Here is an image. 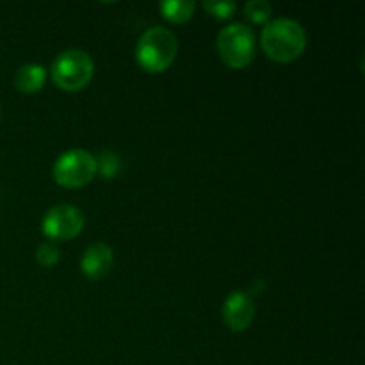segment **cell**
<instances>
[{"label":"cell","mask_w":365,"mask_h":365,"mask_svg":"<svg viewBox=\"0 0 365 365\" xmlns=\"http://www.w3.org/2000/svg\"><path fill=\"white\" fill-rule=\"evenodd\" d=\"M260 45L274 63H292L307 48L305 29L291 18H277L262 29Z\"/></svg>","instance_id":"6da1fadb"},{"label":"cell","mask_w":365,"mask_h":365,"mask_svg":"<svg viewBox=\"0 0 365 365\" xmlns=\"http://www.w3.org/2000/svg\"><path fill=\"white\" fill-rule=\"evenodd\" d=\"M178 53V39L164 27L145 31L135 46V61L148 73H163L173 64Z\"/></svg>","instance_id":"7a4b0ae2"},{"label":"cell","mask_w":365,"mask_h":365,"mask_svg":"<svg viewBox=\"0 0 365 365\" xmlns=\"http://www.w3.org/2000/svg\"><path fill=\"white\" fill-rule=\"evenodd\" d=\"M52 81L63 91H81L95 75V63L84 50L70 48L61 52L52 63Z\"/></svg>","instance_id":"3957f363"},{"label":"cell","mask_w":365,"mask_h":365,"mask_svg":"<svg viewBox=\"0 0 365 365\" xmlns=\"http://www.w3.org/2000/svg\"><path fill=\"white\" fill-rule=\"evenodd\" d=\"M216 48L221 61L228 68L241 70L255 57V36L250 27L242 24H232L217 34Z\"/></svg>","instance_id":"277c9868"},{"label":"cell","mask_w":365,"mask_h":365,"mask_svg":"<svg viewBox=\"0 0 365 365\" xmlns=\"http://www.w3.org/2000/svg\"><path fill=\"white\" fill-rule=\"evenodd\" d=\"M53 180L64 189H81L96 175V157L88 150L73 148L61 153L53 164Z\"/></svg>","instance_id":"5b68a950"},{"label":"cell","mask_w":365,"mask_h":365,"mask_svg":"<svg viewBox=\"0 0 365 365\" xmlns=\"http://www.w3.org/2000/svg\"><path fill=\"white\" fill-rule=\"evenodd\" d=\"M43 234L50 239V241H68V239L77 237L84 228V214L73 205H61L52 207L46 210L45 217H43Z\"/></svg>","instance_id":"8992f818"},{"label":"cell","mask_w":365,"mask_h":365,"mask_svg":"<svg viewBox=\"0 0 365 365\" xmlns=\"http://www.w3.org/2000/svg\"><path fill=\"white\" fill-rule=\"evenodd\" d=\"M255 319V303L252 296L234 291L223 303V321L232 331H245Z\"/></svg>","instance_id":"52a82bcc"},{"label":"cell","mask_w":365,"mask_h":365,"mask_svg":"<svg viewBox=\"0 0 365 365\" xmlns=\"http://www.w3.org/2000/svg\"><path fill=\"white\" fill-rule=\"evenodd\" d=\"M114 264V253L103 242H95L84 252L81 260V269L89 280H100L106 277Z\"/></svg>","instance_id":"ba28073f"},{"label":"cell","mask_w":365,"mask_h":365,"mask_svg":"<svg viewBox=\"0 0 365 365\" xmlns=\"http://www.w3.org/2000/svg\"><path fill=\"white\" fill-rule=\"evenodd\" d=\"M45 82L46 71L41 64H24V66L18 68L16 75H14V86H16V89L20 93H27V95L41 91Z\"/></svg>","instance_id":"9c48e42d"},{"label":"cell","mask_w":365,"mask_h":365,"mask_svg":"<svg viewBox=\"0 0 365 365\" xmlns=\"http://www.w3.org/2000/svg\"><path fill=\"white\" fill-rule=\"evenodd\" d=\"M196 4L191 0H164L160 2V14L171 24H185L195 14Z\"/></svg>","instance_id":"30bf717a"},{"label":"cell","mask_w":365,"mask_h":365,"mask_svg":"<svg viewBox=\"0 0 365 365\" xmlns=\"http://www.w3.org/2000/svg\"><path fill=\"white\" fill-rule=\"evenodd\" d=\"M245 14L253 24H264L271 16V4L266 0H250L245 6Z\"/></svg>","instance_id":"8fae6325"},{"label":"cell","mask_w":365,"mask_h":365,"mask_svg":"<svg viewBox=\"0 0 365 365\" xmlns=\"http://www.w3.org/2000/svg\"><path fill=\"white\" fill-rule=\"evenodd\" d=\"M120 171V159L113 152H102L96 159V173H100L106 178L116 177Z\"/></svg>","instance_id":"7c38bea8"},{"label":"cell","mask_w":365,"mask_h":365,"mask_svg":"<svg viewBox=\"0 0 365 365\" xmlns=\"http://www.w3.org/2000/svg\"><path fill=\"white\" fill-rule=\"evenodd\" d=\"M59 257H61L59 248H57L56 242L52 241L41 242V245L38 246V250H36V260H38L43 267L56 266V264L59 262Z\"/></svg>","instance_id":"4fadbf2b"},{"label":"cell","mask_w":365,"mask_h":365,"mask_svg":"<svg viewBox=\"0 0 365 365\" xmlns=\"http://www.w3.org/2000/svg\"><path fill=\"white\" fill-rule=\"evenodd\" d=\"M203 7L220 20H228L235 11V4L227 2V0H223V2H203Z\"/></svg>","instance_id":"5bb4252c"}]
</instances>
